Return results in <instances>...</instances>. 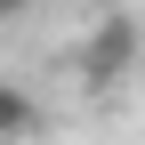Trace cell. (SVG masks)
Returning <instances> with one entry per match:
<instances>
[{"mask_svg":"<svg viewBox=\"0 0 145 145\" xmlns=\"http://www.w3.org/2000/svg\"><path fill=\"white\" fill-rule=\"evenodd\" d=\"M129 65H137V24H129V16H105V24H97V40L81 48V72H89L97 89H113Z\"/></svg>","mask_w":145,"mask_h":145,"instance_id":"obj_1","label":"cell"},{"mask_svg":"<svg viewBox=\"0 0 145 145\" xmlns=\"http://www.w3.org/2000/svg\"><path fill=\"white\" fill-rule=\"evenodd\" d=\"M32 129H40V105H32L16 81H0V145H16V137H32Z\"/></svg>","mask_w":145,"mask_h":145,"instance_id":"obj_2","label":"cell"},{"mask_svg":"<svg viewBox=\"0 0 145 145\" xmlns=\"http://www.w3.org/2000/svg\"><path fill=\"white\" fill-rule=\"evenodd\" d=\"M24 8H32V0H0V16H24Z\"/></svg>","mask_w":145,"mask_h":145,"instance_id":"obj_3","label":"cell"}]
</instances>
